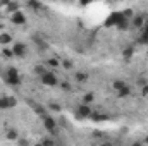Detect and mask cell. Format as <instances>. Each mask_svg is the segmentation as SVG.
Instances as JSON below:
<instances>
[{
    "mask_svg": "<svg viewBox=\"0 0 148 146\" xmlns=\"http://www.w3.org/2000/svg\"><path fill=\"white\" fill-rule=\"evenodd\" d=\"M127 24H129V21H127V19H124V21H122L117 28H119V29H126V28H127Z\"/></svg>",
    "mask_w": 148,
    "mask_h": 146,
    "instance_id": "24",
    "label": "cell"
},
{
    "mask_svg": "<svg viewBox=\"0 0 148 146\" xmlns=\"http://www.w3.org/2000/svg\"><path fill=\"white\" fill-rule=\"evenodd\" d=\"M93 98H95V95H93V93H86V95H84V98H83V102H84V105H88V103H91V102H93Z\"/></svg>",
    "mask_w": 148,
    "mask_h": 146,
    "instance_id": "16",
    "label": "cell"
},
{
    "mask_svg": "<svg viewBox=\"0 0 148 146\" xmlns=\"http://www.w3.org/2000/svg\"><path fill=\"white\" fill-rule=\"evenodd\" d=\"M124 19H126V17L122 16V12H115V14H110V17L105 21V26H114V24H115V26H119V24H121Z\"/></svg>",
    "mask_w": 148,
    "mask_h": 146,
    "instance_id": "4",
    "label": "cell"
},
{
    "mask_svg": "<svg viewBox=\"0 0 148 146\" xmlns=\"http://www.w3.org/2000/svg\"><path fill=\"white\" fill-rule=\"evenodd\" d=\"M145 143H147V145H148V136H147V138H145Z\"/></svg>",
    "mask_w": 148,
    "mask_h": 146,
    "instance_id": "33",
    "label": "cell"
},
{
    "mask_svg": "<svg viewBox=\"0 0 148 146\" xmlns=\"http://www.w3.org/2000/svg\"><path fill=\"white\" fill-rule=\"evenodd\" d=\"M143 95H148V86H147V84L143 86Z\"/></svg>",
    "mask_w": 148,
    "mask_h": 146,
    "instance_id": "30",
    "label": "cell"
},
{
    "mask_svg": "<svg viewBox=\"0 0 148 146\" xmlns=\"http://www.w3.org/2000/svg\"><path fill=\"white\" fill-rule=\"evenodd\" d=\"M131 55H133V48H127V50L124 52V57H126V59H129Z\"/></svg>",
    "mask_w": 148,
    "mask_h": 146,
    "instance_id": "27",
    "label": "cell"
},
{
    "mask_svg": "<svg viewBox=\"0 0 148 146\" xmlns=\"http://www.w3.org/2000/svg\"><path fill=\"white\" fill-rule=\"evenodd\" d=\"M53 139H50V138H43L41 139V146H53Z\"/></svg>",
    "mask_w": 148,
    "mask_h": 146,
    "instance_id": "18",
    "label": "cell"
},
{
    "mask_svg": "<svg viewBox=\"0 0 148 146\" xmlns=\"http://www.w3.org/2000/svg\"><path fill=\"white\" fill-rule=\"evenodd\" d=\"M140 41H141V43H148V24L145 26V28H143V31H141Z\"/></svg>",
    "mask_w": 148,
    "mask_h": 146,
    "instance_id": "11",
    "label": "cell"
},
{
    "mask_svg": "<svg viewBox=\"0 0 148 146\" xmlns=\"http://www.w3.org/2000/svg\"><path fill=\"white\" fill-rule=\"evenodd\" d=\"M91 117H93V120H105V119H107L105 115H100V113H93Z\"/></svg>",
    "mask_w": 148,
    "mask_h": 146,
    "instance_id": "22",
    "label": "cell"
},
{
    "mask_svg": "<svg viewBox=\"0 0 148 146\" xmlns=\"http://www.w3.org/2000/svg\"><path fill=\"white\" fill-rule=\"evenodd\" d=\"M2 28H3V26H2V24H0V31H2Z\"/></svg>",
    "mask_w": 148,
    "mask_h": 146,
    "instance_id": "35",
    "label": "cell"
},
{
    "mask_svg": "<svg viewBox=\"0 0 148 146\" xmlns=\"http://www.w3.org/2000/svg\"><path fill=\"white\" fill-rule=\"evenodd\" d=\"M76 79H77L79 83H83V81H86V79H88V74H84V72H76Z\"/></svg>",
    "mask_w": 148,
    "mask_h": 146,
    "instance_id": "17",
    "label": "cell"
},
{
    "mask_svg": "<svg viewBox=\"0 0 148 146\" xmlns=\"http://www.w3.org/2000/svg\"><path fill=\"white\" fill-rule=\"evenodd\" d=\"M28 7H31V9H40V3H38V2H28Z\"/></svg>",
    "mask_w": 148,
    "mask_h": 146,
    "instance_id": "26",
    "label": "cell"
},
{
    "mask_svg": "<svg viewBox=\"0 0 148 146\" xmlns=\"http://www.w3.org/2000/svg\"><path fill=\"white\" fill-rule=\"evenodd\" d=\"M48 108L53 110V112H60V105H57V103H50V105H48Z\"/></svg>",
    "mask_w": 148,
    "mask_h": 146,
    "instance_id": "23",
    "label": "cell"
},
{
    "mask_svg": "<svg viewBox=\"0 0 148 146\" xmlns=\"http://www.w3.org/2000/svg\"><path fill=\"white\" fill-rule=\"evenodd\" d=\"M133 146H143V145H141V143L138 141V143H134V145H133Z\"/></svg>",
    "mask_w": 148,
    "mask_h": 146,
    "instance_id": "32",
    "label": "cell"
},
{
    "mask_svg": "<svg viewBox=\"0 0 148 146\" xmlns=\"http://www.w3.org/2000/svg\"><path fill=\"white\" fill-rule=\"evenodd\" d=\"M7 139H9V141H16V139H19V134H17L14 129H10V131L7 132Z\"/></svg>",
    "mask_w": 148,
    "mask_h": 146,
    "instance_id": "12",
    "label": "cell"
},
{
    "mask_svg": "<svg viewBox=\"0 0 148 146\" xmlns=\"http://www.w3.org/2000/svg\"><path fill=\"white\" fill-rule=\"evenodd\" d=\"M35 146H41V143H38V145H35Z\"/></svg>",
    "mask_w": 148,
    "mask_h": 146,
    "instance_id": "34",
    "label": "cell"
},
{
    "mask_svg": "<svg viewBox=\"0 0 148 146\" xmlns=\"http://www.w3.org/2000/svg\"><path fill=\"white\" fill-rule=\"evenodd\" d=\"M10 40H12V38H10V35H7V33H2V35H0V43H2V45L10 43Z\"/></svg>",
    "mask_w": 148,
    "mask_h": 146,
    "instance_id": "13",
    "label": "cell"
},
{
    "mask_svg": "<svg viewBox=\"0 0 148 146\" xmlns=\"http://www.w3.org/2000/svg\"><path fill=\"white\" fill-rule=\"evenodd\" d=\"M10 21H12L14 24H24V23H26V17H24L23 12H16V14L10 16Z\"/></svg>",
    "mask_w": 148,
    "mask_h": 146,
    "instance_id": "8",
    "label": "cell"
},
{
    "mask_svg": "<svg viewBox=\"0 0 148 146\" xmlns=\"http://www.w3.org/2000/svg\"><path fill=\"white\" fill-rule=\"evenodd\" d=\"M100 146H112V143H102Z\"/></svg>",
    "mask_w": 148,
    "mask_h": 146,
    "instance_id": "31",
    "label": "cell"
},
{
    "mask_svg": "<svg viewBox=\"0 0 148 146\" xmlns=\"http://www.w3.org/2000/svg\"><path fill=\"white\" fill-rule=\"evenodd\" d=\"M7 10H9L10 14L19 12V3H17V2H10V3H7Z\"/></svg>",
    "mask_w": 148,
    "mask_h": 146,
    "instance_id": "9",
    "label": "cell"
},
{
    "mask_svg": "<svg viewBox=\"0 0 148 146\" xmlns=\"http://www.w3.org/2000/svg\"><path fill=\"white\" fill-rule=\"evenodd\" d=\"M35 72L40 74V76H43V74L48 72V71H47V67H43V65H36V67H35Z\"/></svg>",
    "mask_w": 148,
    "mask_h": 146,
    "instance_id": "19",
    "label": "cell"
},
{
    "mask_svg": "<svg viewBox=\"0 0 148 146\" xmlns=\"http://www.w3.org/2000/svg\"><path fill=\"white\" fill-rule=\"evenodd\" d=\"M2 55H3L5 59H10V57H14L12 50H9V48H3V50H2Z\"/></svg>",
    "mask_w": 148,
    "mask_h": 146,
    "instance_id": "20",
    "label": "cell"
},
{
    "mask_svg": "<svg viewBox=\"0 0 148 146\" xmlns=\"http://www.w3.org/2000/svg\"><path fill=\"white\" fill-rule=\"evenodd\" d=\"M126 86V83L124 81H121V79H117V81H114V89H117V91H121L122 88Z\"/></svg>",
    "mask_w": 148,
    "mask_h": 146,
    "instance_id": "14",
    "label": "cell"
},
{
    "mask_svg": "<svg viewBox=\"0 0 148 146\" xmlns=\"http://www.w3.org/2000/svg\"><path fill=\"white\" fill-rule=\"evenodd\" d=\"M91 115H93V110L90 108L88 105H84V103L79 105L77 110H76V117H77V119H88V117H91Z\"/></svg>",
    "mask_w": 148,
    "mask_h": 146,
    "instance_id": "3",
    "label": "cell"
},
{
    "mask_svg": "<svg viewBox=\"0 0 148 146\" xmlns=\"http://www.w3.org/2000/svg\"><path fill=\"white\" fill-rule=\"evenodd\" d=\"M3 77H5V83H9L10 86H17L21 83V77H19V72L16 67H9L3 74Z\"/></svg>",
    "mask_w": 148,
    "mask_h": 146,
    "instance_id": "1",
    "label": "cell"
},
{
    "mask_svg": "<svg viewBox=\"0 0 148 146\" xmlns=\"http://www.w3.org/2000/svg\"><path fill=\"white\" fill-rule=\"evenodd\" d=\"M17 141H19V146H29V141H28V139H24V138H19Z\"/></svg>",
    "mask_w": 148,
    "mask_h": 146,
    "instance_id": "25",
    "label": "cell"
},
{
    "mask_svg": "<svg viewBox=\"0 0 148 146\" xmlns=\"http://www.w3.org/2000/svg\"><path fill=\"white\" fill-rule=\"evenodd\" d=\"M60 86H62L64 89H71V84H69L67 81H62V83H60Z\"/></svg>",
    "mask_w": 148,
    "mask_h": 146,
    "instance_id": "28",
    "label": "cell"
},
{
    "mask_svg": "<svg viewBox=\"0 0 148 146\" xmlns=\"http://www.w3.org/2000/svg\"><path fill=\"white\" fill-rule=\"evenodd\" d=\"M17 105V100L14 96H2L0 98V110H7V108H14Z\"/></svg>",
    "mask_w": 148,
    "mask_h": 146,
    "instance_id": "2",
    "label": "cell"
},
{
    "mask_svg": "<svg viewBox=\"0 0 148 146\" xmlns=\"http://www.w3.org/2000/svg\"><path fill=\"white\" fill-rule=\"evenodd\" d=\"M133 24H134V28H141V26H143V16H138V17H134Z\"/></svg>",
    "mask_w": 148,
    "mask_h": 146,
    "instance_id": "15",
    "label": "cell"
},
{
    "mask_svg": "<svg viewBox=\"0 0 148 146\" xmlns=\"http://www.w3.org/2000/svg\"><path fill=\"white\" fill-rule=\"evenodd\" d=\"M43 126H45V129H47L48 132H52V134L57 132V124H55V120H53L52 117L45 115V117H43Z\"/></svg>",
    "mask_w": 148,
    "mask_h": 146,
    "instance_id": "5",
    "label": "cell"
},
{
    "mask_svg": "<svg viewBox=\"0 0 148 146\" xmlns=\"http://www.w3.org/2000/svg\"><path fill=\"white\" fill-rule=\"evenodd\" d=\"M131 95V88L129 86H124L121 91H119V98H126V96H129Z\"/></svg>",
    "mask_w": 148,
    "mask_h": 146,
    "instance_id": "10",
    "label": "cell"
},
{
    "mask_svg": "<svg viewBox=\"0 0 148 146\" xmlns=\"http://www.w3.org/2000/svg\"><path fill=\"white\" fill-rule=\"evenodd\" d=\"M62 65H64V69H67V71H71V69H73V62H69V60H64V62H62Z\"/></svg>",
    "mask_w": 148,
    "mask_h": 146,
    "instance_id": "21",
    "label": "cell"
},
{
    "mask_svg": "<svg viewBox=\"0 0 148 146\" xmlns=\"http://www.w3.org/2000/svg\"><path fill=\"white\" fill-rule=\"evenodd\" d=\"M48 65H53V67H57V65H59V62H57V60H48Z\"/></svg>",
    "mask_w": 148,
    "mask_h": 146,
    "instance_id": "29",
    "label": "cell"
},
{
    "mask_svg": "<svg viewBox=\"0 0 148 146\" xmlns=\"http://www.w3.org/2000/svg\"><path fill=\"white\" fill-rule=\"evenodd\" d=\"M41 81H43V84H47V86H55L59 81H57V77H55V74L53 72H45L41 76Z\"/></svg>",
    "mask_w": 148,
    "mask_h": 146,
    "instance_id": "6",
    "label": "cell"
},
{
    "mask_svg": "<svg viewBox=\"0 0 148 146\" xmlns=\"http://www.w3.org/2000/svg\"><path fill=\"white\" fill-rule=\"evenodd\" d=\"M12 53H14L16 57H24V55H26V45H23V43H16L14 48H12Z\"/></svg>",
    "mask_w": 148,
    "mask_h": 146,
    "instance_id": "7",
    "label": "cell"
}]
</instances>
